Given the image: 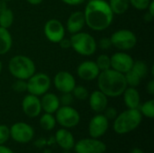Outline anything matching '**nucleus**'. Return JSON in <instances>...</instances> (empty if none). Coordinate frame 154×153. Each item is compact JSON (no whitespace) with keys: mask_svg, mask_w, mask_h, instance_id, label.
Segmentation results:
<instances>
[{"mask_svg":"<svg viewBox=\"0 0 154 153\" xmlns=\"http://www.w3.org/2000/svg\"><path fill=\"white\" fill-rule=\"evenodd\" d=\"M83 13L86 25L97 32L107 29L112 24L115 15L106 0H89Z\"/></svg>","mask_w":154,"mask_h":153,"instance_id":"f257e3e1","label":"nucleus"},{"mask_svg":"<svg viewBox=\"0 0 154 153\" xmlns=\"http://www.w3.org/2000/svg\"><path fill=\"white\" fill-rule=\"evenodd\" d=\"M97 79L98 89L107 97L120 96L127 87L125 74L113 69L101 71Z\"/></svg>","mask_w":154,"mask_h":153,"instance_id":"f03ea898","label":"nucleus"},{"mask_svg":"<svg viewBox=\"0 0 154 153\" xmlns=\"http://www.w3.org/2000/svg\"><path fill=\"white\" fill-rule=\"evenodd\" d=\"M143 115L138 109H127L117 115L114 120L113 129L118 134H126L139 127Z\"/></svg>","mask_w":154,"mask_h":153,"instance_id":"7ed1b4c3","label":"nucleus"},{"mask_svg":"<svg viewBox=\"0 0 154 153\" xmlns=\"http://www.w3.org/2000/svg\"><path fill=\"white\" fill-rule=\"evenodd\" d=\"M8 70L16 79L27 80L36 72L33 60L24 55H15L8 62Z\"/></svg>","mask_w":154,"mask_h":153,"instance_id":"20e7f679","label":"nucleus"},{"mask_svg":"<svg viewBox=\"0 0 154 153\" xmlns=\"http://www.w3.org/2000/svg\"><path fill=\"white\" fill-rule=\"evenodd\" d=\"M71 48L79 55L88 57L93 55L97 48L95 38L85 32H79L70 37Z\"/></svg>","mask_w":154,"mask_h":153,"instance_id":"39448f33","label":"nucleus"},{"mask_svg":"<svg viewBox=\"0 0 154 153\" xmlns=\"http://www.w3.org/2000/svg\"><path fill=\"white\" fill-rule=\"evenodd\" d=\"M55 119L62 128L71 129L80 122V115L71 106H60L55 112Z\"/></svg>","mask_w":154,"mask_h":153,"instance_id":"423d86ee","label":"nucleus"},{"mask_svg":"<svg viewBox=\"0 0 154 153\" xmlns=\"http://www.w3.org/2000/svg\"><path fill=\"white\" fill-rule=\"evenodd\" d=\"M27 92L36 96H42L47 93L51 85V78L42 72L34 73L27 80Z\"/></svg>","mask_w":154,"mask_h":153,"instance_id":"0eeeda50","label":"nucleus"},{"mask_svg":"<svg viewBox=\"0 0 154 153\" xmlns=\"http://www.w3.org/2000/svg\"><path fill=\"white\" fill-rule=\"evenodd\" d=\"M112 46L120 50H129L137 43L136 35L128 29H120L113 32L110 37Z\"/></svg>","mask_w":154,"mask_h":153,"instance_id":"6e6552de","label":"nucleus"},{"mask_svg":"<svg viewBox=\"0 0 154 153\" xmlns=\"http://www.w3.org/2000/svg\"><path fill=\"white\" fill-rule=\"evenodd\" d=\"M10 137L18 143H28L34 137L33 128L27 123L17 122L14 124L10 128Z\"/></svg>","mask_w":154,"mask_h":153,"instance_id":"1a4fd4ad","label":"nucleus"},{"mask_svg":"<svg viewBox=\"0 0 154 153\" xmlns=\"http://www.w3.org/2000/svg\"><path fill=\"white\" fill-rule=\"evenodd\" d=\"M73 149L76 153H105L106 145L104 142L90 137L81 139L75 142Z\"/></svg>","mask_w":154,"mask_h":153,"instance_id":"9d476101","label":"nucleus"},{"mask_svg":"<svg viewBox=\"0 0 154 153\" xmlns=\"http://www.w3.org/2000/svg\"><path fill=\"white\" fill-rule=\"evenodd\" d=\"M65 27L58 19L48 20L43 27L46 39L52 43H59L65 37Z\"/></svg>","mask_w":154,"mask_h":153,"instance_id":"9b49d317","label":"nucleus"},{"mask_svg":"<svg viewBox=\"0 0 154 153\" xmlns=\"http://www.w3.org/2000/svg\"><path fill=\"white\" fill-rule=\"evenodd\" d=\"M109 127V120L103 114H97L88 123V133L91 138L99 139L104 136Z\"/></svg>","mask_w":154,"mask_h":153,"instance_id":"f8f14e48","label":"nucleus"},{"mask_svg":"<svg viewBox=\"0 0 154 153\" xmlns=\"http://www.w3.org/2000/svg\"><path fill=\"white\" fill-rule=\"evenodd\" d=\"M53 84L56 89L60 93H71L77 85L74 76L66 70H61L56 73Z\"/></svg>","mask_w":154,"mask_h":153,"instance_id":"ddd939ff","label":"nucleus"},{"mask_svg":"<svg viewBox=\"0 0 154 153\" xmlns=\"http://www.w3.org/2000/svg\"><path fill=\"white\" fill-rule=\"evenodd\" d=\"M110 60H111V69L123 74H125L127 71H129L132 69L134 61L131 55L123 51H118L114 53L110 57Z\"/></svg>","mask_w":154,"mask_h":153,"instance_id":"4468645a","label":"nucleus"},{"mask_svg":"<svg viewBox=\"0 0 154 153\" xmlns=\"http://www.w3.org/2000/svg\"><path fill=\"white\" fill-rule=\"evenodd\" d=\"M22 110L29 118L38 117L42 113L41 99L34 95H26L22 101Z\"/></svg>","mask_w":154,"mask_h":153,"instance_id":"2eb2a0df","label":"nucleus"},{"mask_svg":"<svg viewBox=\"0 0 154 153\" xmlns=\"http://www.w3.org/2000/svg\"><path fill=\"white\" fill-rule=\"evenodd\" d=\"M100 70L93 60H85L81 62L77 69L79 78L85 81H93L97 79Z\"/></svg>","mask_w":154,"mask_h":153,"instance_id":"dca6fc26","label":"nucleus"},{"mask_svg":"<svg viewBox=\"0 0 154 153\" xmlns=\"http://www.w3.org/2000/svg\"><path fill=\"white\" fill-rule=\"evenodd\" d=\"M89 106L97 114H102L108 105V97L99 89L93 91L89 96Z\"/></svg>","mask_w":154,"mask_h":153,"instance_id":"f3484780","label":"nucleus"},{"mask_svg":"<svg viewBox=\"0 0 154 153\" xmlns=\"http://www.w3.org/2000/svg\"><path fill=\"white\" fill-rule=\"evenodd\" d=\"M55 142L63 151H71L75 145V138L72 133L66 128H60L56 132Z\"/></svg>","mask_w":154,"mask_h":153,"instance_id":"a211bd4d","label":"nucleus"},{"mask_svg":"<svg viewBox=\"0 0 154 153\" xmlns=\"http://www.w3.org/2000/svg\"><path fill=\"white\" fill-rule=\"evenodd\" d=\"M86 25L85 15L82 11H75L70 14L67 20L66 28L68 32L71 34L81 32Z\"/></svg>","mask_w":154,"mask_h":153,"instance_id":"6ab92c4d","label":"nucleus"},{"mask_svg":"<svg viewBox=\"0 0 154 153\" xmlns=\"http://www.w3.org/2000/svg\"><path fill=\"white\" fill-rule=\"evenodd\" d=\"M41 105H42V110L44 111V113L55 114V112L60 106V98L56 94L47 92L42 96Z\"/></svg>","mask_w":154,"mask_h":153,"instance_id":"aec40b11","label":"nucleus"},{"mask_svg":"<svg viewBox=\"0 0 154 153\" xmlns=\"http://www.w3.org/2000/svg\"><path fill=\"white\" fill-rule=\"evenodd\" d=\"M125 105L128 109H138L141 105V96L136 87H127L123 93Z\"/></svg>","mask_w":154,"mask_h":153,"instance_id":"412c9836","label":"nucleus"},{"mask_svg":"<svg viewBox=\"0 0 154 153\" xmlns=\"http://www.w3.org/2000/svg\"><path fill=\"white\" fill-rule=\"evenodd\" d=\"M13 46V38L8 29L0 27V56L9 52Z\"/></svg>","mask_w":154,"mask_h":153,"instance_id":"4be33fe9","label":"nucleus"},{"mask_svg":"<svg viewBox=\"0 0 154 153\" xmlns=\"http://www.w3.org/2000/svg\"><path fill=\"white\" fill-rule=\"evenodd\" d=\"M108 4L114 14H123L130 6L129 0H109Z\"/></svg>","mask_w":154,"mask_h":153,"instance_id":"5701e85b","label":"nucleus"},{"mask_svg":"<svg viewBox=\"0 0 154 153\" xmlns=\"http://www.w3.org/2000/svg\"><path fill=\"white\" fill-rule=\"evenodd\" d=\"M40 126L42 127V130L44 131H51L55 128L56 126V119L53 114H49V113H44L39 120Z\"/></svg>","mask_w":154,"mask_h":153,"instance_id":"b1692460","label":"nucleus"},{"mask_svg":"<svg viewBox=\"0 0 154 153\" xmlns=\"http://www.w3.org/2000/svg\"><path fill=\"white\" fill-rule=\"evenodd\" d=\"M14 20V13L10 8L7 7L6 9L0 12V27L9 29L13 25Z\"/></svg>","mask_w":154,"mask_h":153,"instance_id":"393cba45","label":"nucleus"},{"mask_svg":"<svg viewBox=\"0 0 154 153\" xmlns=\"http://www.w3.org/2000/svg\"><path fill=\"white\" fill-rule=\"evenodd\" d=\"M138 110L140 111L143 116L152 119L154 117V100L150 99L144 102L143 104H141Z\"/></svg>","mask_w":154,"mask_h":153,"instance_id":"a878e982","label":"nucleus"},{"mask_svg":"<svg viewBox=\"0 0 154 153\" xmlns=\"http://www.w3.org/2000/svg\"><path fill=\"white\" fill-rule=\"evenodd\" d=\"M134 72H135L142 79L145 78V76L148 73V66L147 64L143 60H136L134 61L133 67L131 69Z\"/></svg>","mask_w":154,"mask_h":153,"instance_id":"bb28decb","label":"nucleus"},{"mask_svg":"<svg viewBox=\"0 0 154 153\" xmlns=\"http://www.w3.org/2000/svg\"><path fill=\"white\" fill-rule=\"evenodd\" d=\"M95 62H96L97 68L99 69L100 72L111 69L110 57L108 55H106V54H101V55H99Z\"/></svg>","mask_w":154,"mask_h":153,"instance_id":"cd10ccee","label":"nucleus"},{"mask_svg":"<svg viewBox=\"0 0 154 153\" xmlns=\"http://www.w3.org/2000/svg\"><path fill=\"white\" fill-rule=\"evenodd\" d=\"M71 93H72L74 98L80 100V101H84V100L88 99V96H89L88 90L84 86H81V85H76Z\"/></svg>","mask_w":154,"mask_h":153,"instance_id":"c85d7f7f","label":"nucleus"},{"mask_svg":"<svg viewBox=\"0 0 154 153\" xmlns=\"http://www.w3.org/2000/svg\"><path fill=\"white\" fill-rule=\"evenodd\" d=\"M125 80L127 83V87H137L140 85L141 80H142V78L135 72H134L132 69L127 71L125 74Z\"/></svg>","mask_w":154,"mask_h":153,"instance_id":"c756f323","label":"nucleus"},{"mask_svg":"<svg viewBox=\"0 0 154 153\" xmlns=\"http://www.w3.org/2000/svg\"><path fill=\"white\" fill-rule=\"evenodd\" d=\"M151 1L152 0H129L130 5L133 7H134L136 10H140V11L147 10Z\"/></svg>","mask_w":154,"mask_h":153,"instance_id":"7c9ffc66","label":"nucleus"},{"mask_svg":"<svg viewBox=\"0 0 154 153\" xmlns=\"http://www.w3.org/2000/svg\"><path fill=\"white\" fill-rule=\"evenodd\" d=\"M12 88L14 92L17 93H23L27 91V82L26 80H23V79H16L13 85H12Z\"/></svg>","mask_w":154,"mask_h":153,"instance_id":"2f4dec72","label":"nucleus"},{"mask_svg":"<svg viewBox=\"0 0 154 153\" xmlns=\"http://www.w3.org/2000/svg\"><path fill=\"white\" fill-rule=\"evenodd\" d=\"M10 138L9 127L5 124H0V145L5 144Z\"/></svg>","mask_w":154,"mask_h":153,"instance_id":"473e14b6","label":"nucleus"},{"mask_svg":"<svg viewBox=\"0 0 154 153\" xmlns=\"http://www.w3.org/2000/svg\"><path fill=\"white\" fill-rule=\"evenodd\" d=\"M60 106H71L74 100L72 93H61V96H59Z\"/></svg>","mask_w":154,"mask_h":153,"instance_id":"72a5a7b5","label":"nucleus"},{"mask_svg":"<svg viewBox=\"0 0 154 153\" xmlns=\"http://www.w3.org/2000/svg\"><path fill=\"white\" fill-rule=\"evenodd\" d=\"M103 113H104L103 115L107 118V120H113V121L116 119V117L118 115V112H117L116 108H115L113 106H109V107L107 106Z\"/></svg>","mask_w":154,"mask_h":153,"instance_id":"f704fd0d","label":"nucleus"},{"mask_svg":"<svg viewBox=\"0 0 154 153\" xmlns=\"http://www.w3.org/2000/svg\"><path fill=\"white\" fill-rule=\"evenodd\" d=\"M97 45L99 46V48L101 50H109L112 47V42H111L110 37H104V38H102L98 41Z\"/></svg>","mask_w":154,"mask_h":153,"instance_id":"c9c22d12","label":"nucleus"},{"mask_svg":"<svg viewBox=\"0 0 154 153\" xmlns=\"http://www.w3.org/2000/svg\"><path fill=\"white\" fill-rule=\"evenodd\" d=\"M59 45L60 46V48L62 49H69L71 48V43H70V39H67V38H63L60 42Z\"/></svg>","mask_w":154,"mask_h":153,"instance_id":"e433bc0d","label":"nucleus"},{"mask_svg":"<svg viewBox=\"0 0 154 153\" xmlns=\"http://www.w3.org/2000/svg\"><path fill=\"white\" fill-rule=\"evenodd\" d=\"M61 1L68 5H79L83 4L86 0H61Z\"/></svg>","mask_w":154,"mask_h":153,"instance_id":"4c0bfd02","label":"nucleus"},{"mask_svg":"<svg viewBox=\"0 0 154 153\" xmlns=\"http://www.w3.org/2000/svg\"><path fill=\"white\" fill-rule=\"evenodd\" d=\"M146 91L149 95L151 96H153L154 95V80L153 79H151L147 86H146Z\"/></svg>","mask_w":154,"mask_h":153,"instance_id":"58836bf2","label":"nucleus"},{"mask_svg":"<svg viewBox=\"0 0 154 153\" xmlns=\"http://www.w3.org/2000/svg\"><path fill=\"white\" fill-rule=\"evenodd\" d=\"M0 153H16L12 149H10L9 147L5 146V144H1L0 145Z\"/></svg>","mask_w":154,"mask_h":153,"instance_id":"ea45409f","label":"nucleus"},{"mask_svg":"<svg viewBox=\"0 0 154 153\" xmlns=\"http://www.w3.org/2000/svg\"><path fill=\"white\" fill-rule=\"evenodd\" d=\"M147 10H148L147 12H148L151 15H152L154 17V0H152V1H151L150 5H148Z\"/></svg>","mask_w":154,"mask_h":153,"instance_id":"a19ab883","label":"nucleus"},{"mask_svg":"<svg viewBox=\"0 0 154 153\" xmlns=\"http://www.w3.org/2000/svg\"><path fill=\"white\" fill-rule=\"evenodd\" d=\"M153 16L152 15H151L148 12L144 14V20L147 22V23H151V22H152V20H153Z\"/></svg>","mask_w":154,"mask_h":153,"instance_id":"79ce46f5","label":"nucleus"},{"mask_svg":"<svg viewBox=\"0 0 154 153\" xmlns=\"http://www.w3.org/2000/svg\"><path fill=\"white\" fill-rule=\"evenodd\" d=\"M26 1L32 5H38L42 4L43 0H26Z\"/></svg>","mask_w":154,"mask_h":153,"instance_id":"37998d69","label":"nucleus"},{"mask_svg":"<svg viewBox=\"0 0 154 153\" xmlns=\"http://www.w3.org/2000/svg\"><path fill=\"white\" fill-rule=\"evenodd\" d=\"M6 3H7V2H5V1H2V0H0V12H2L3 10H5V9H6V8H7V5H6Z\"/></svg>","mask_w":154,"mask_h":153,"instance_id":"c03bdc74","label":"nucleus"},{"mask_svg":"<svg viewBox=\"0 0 154 153\" xmlns=\"http://www.w3.org/2000/svg\"><path fill=\"white\" fill-rule=\"evenodd\" d=\"M130 153H144V152H143V151L142 149H140V148H134V149L131 151V152Z\"/></svg>","mask_w":154,"mask_h":153,"instance_id":"a18cd8bd","label":"nucleus"},{"mask_svg":"<svg viewBox=\"0 0 154 153\" xmlns=\"http://www.w3.org/2000/svg\"><path fill=\"white\" fill-rule=\"evenodd\" d=\"M2 70H3V63H2V61L0 60V74H1V72H2Z\"/></svg>","mask_w":154,"mask_h":153,"instance_id":"49530a36","label":"nucleus"},{"mask_svg":"<svg viewBox=\"0 0 154 153\" xmlns=\"http://www.w3.org/2000/svg\"><path fill=\"white\" fill-rule=\"evenodd\" d=\"M63 153H70V151H64Z\"/></svg>","mask_w":154,"mask_h":153,"instance_id":"de8ad7c7","label":"nucleus"},{"mask_svg":"<svg viewBox=\"0 0 154 153\" xmlns=\"http://www.w3.org/2000/svg\"><path fill=\"white\" fill-rule=\"evenodd\" d=\"M2 1H5V2H8V1H11V0H2Z\"/></svg>","mask_w":154,"mask_h":153,"instance_id":"09e8293b","label":"nucleus"}]
</instances>
